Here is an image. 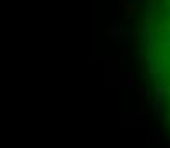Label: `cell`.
Instances as JSON below:
<instances>
[{"instance_id": "cell-1", "label": "cell", "mask_w": 170, "mask_h": 148, "mask_svg": "<svg viewBox=\"0 0 170 148\" xmlns=\"http://www.w3.org/2000/svg\"><path fill=\"white\" fill-rule=\"evenodd\" d=\"M148 43L153 80L170 106V0H153Z\"/></svg>"}]
</instances>
